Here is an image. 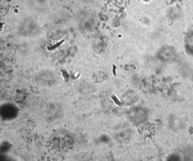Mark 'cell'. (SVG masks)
Segmentation results:
<instances>
[{"label":"cell","instance_id":"cell-2","mask_svg":"<svg viewBox=\"0 0 193 161\" xmlns=\"http://www.w3.org/2000/svg\"><path fill=\"white\" fill-rule=\"evenodd\" d=\"M117 68V67L115 65H113V74L114 76H116V70Z\"/></svg>","mask_w":193,"mask_h":161},{"label":"cell","instance_id":"cell-1","mask_svg":"<svg viewBox=\"0 0 193 161\" xmlns=\"http://www.w3.org/2000/svg\"><path fill=\"white\" fill-rule=\"evenodd\" d=\"M63 42H64V41H60V42H58V43H57V44L55 45L54 46H51V47H47V49L49 50H53L54 49H56V48L60 46Z\"/></svg>","mask_w":193,"mask_h":161},{"label":"cell","instance_id":"cell-3","mask_svg":"<svg viewBox=\"0 0 193 161\" xmlns=\"http://www.w3.org/2000/svg\"><path fill=\"white\" fill-rule=\"evenodd\" d=\"M189 131L190 133L193 135V126L192 127L189 128Z\"/></svg>","mask_w":193,"mask_h":161}]
</instances>
